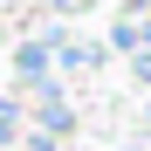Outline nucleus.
I'll return each mask as SVG.
<instances>
[{
	"label": "nucleus",
	"mask_w": 151,
	"mask_h": 151,
	"mask_svg": "<svg viewBox=\"0 0 151 151\" xmlns=\"http://www.w3.org/2000/svg\"><path fill=\"white\" fill-rule=\"evenodd\" d=\"M28 7H41V14H55V21H69V14H76V0H28Z\"/></svg>",
	"instance_id": "nucleus-6"
},
{
	"label": "nucleus",
	"mask_w": 151,
	"mask_h": 151,
	"mask_svg": "<svg viewBox=\"0 0 151 151\" xmlns=\"http://www.w3.org/2000/svg\"><path fill=\"white\" fill-rule=\"evenodd\" d=\"M144 124H151V103H144Z\"/></svg>",
	"instance_id": "nucleus-9"
},
{
	"label": "nucleus",
	"mask_w": 151,
	"mask_h": 151,
	"mask_svg": "<svg viewBox=\"0 0 151 151\" xmlns=\"http://www.w3.org/2000/svg\"><path fill=\"white\" fill-rule=\"evenodd\" d=\"M131 76H137V89L151 96V55H131Z\"/></svg>",
	"instance_id": "nucleus-7"
},
{
	"label": "nucleus",
	"mask_w": 151,
	"mask_h": 151,
	"mask_svg": "<svg viewBox=\"0 0 151 151\" xmlns=\"http://www.w3.org/2000/svg\"><path fill=\"white\" fill-rule=\"evenodd\" d=\"M124 151H144V144H124Z\"/></svg>",
	"instance_id": "nucleus-8"
},
{
	"label": "nucleus",
	"mask_w": 151,
	"mask_h": 151,
	"mask_svg": "<svg viewBox=\"0 0 151 151\" xmlns=\"http://www.w3.org/2000/svg\"><path fill=\"white\" fill-rule=\"evenodd\" d=\"M103 55H151V0H124L117 21H110V41H103Z\"/></svg>",
	"instance_id": "nucleus-2"
},
{
	"label": "nucleus",
	"mask_w": 151,
	"mask_h": 151,
	"mask_svg": "<svg viewBox=\"0 0 151 151\" xmlns=\"http://www.w3.org/2000/svg\"><path fill=\"white\" fill-rule=\"evenodd\" d=\"M55 83V69H48V41L35 35V41H21L14 48V89L21 96H35V89H48Z\"/></svg>",
	"instance_id": "nucleus-4"
},
{
	"label": "nucleus",
	"mask_w": 151,
	"mask_h": 151,
	"mask_svg": "<svg viewBox=\"0 0 151 151\" xmlns=\"http://www.w3.org/2000/svg\"><path fill=\"white\" fill-rule=\"evenodd\" d=\"M41 41H48V69H55V76H89V69H103V62H110L96 35L83 41V35H69V28H48Z\"/></svg>",
	"instance_id": "nucleus-1"
},
{
	"label": "nucleus",
	"mask_w": 151,
	"mask_h": 151,
	"mask_svg": "<svg viewBox=\"0 0 151 151\" xmlns=\"http://www.w3.org/2000/svg\"><path fill=\"white\" fill-rule=\"evenodd\" d=\"M21 117H28V110H21V103H7V96H0V144H14V137H21Z\"/></svg>",
	"instance_id": "nucleus-5"
},
{
	"label": "nucleus",
	"mask_w": 151,
	"mask_h": 151,
	"mask_svg": "<svg viewBox=\"0 0 151 151\" xmlns=\"http://www.w3.org/2000/svg\"><path fill=\"white\" fill-rule=\"evenodd\" d=\"M28 110H35V131H41V137H55V144L76 131V110H69V96H62L55 83H48V89H35V96H28Z\"/></svg>",
	"instance_id": "nucleus-3"
}]
</instances>
